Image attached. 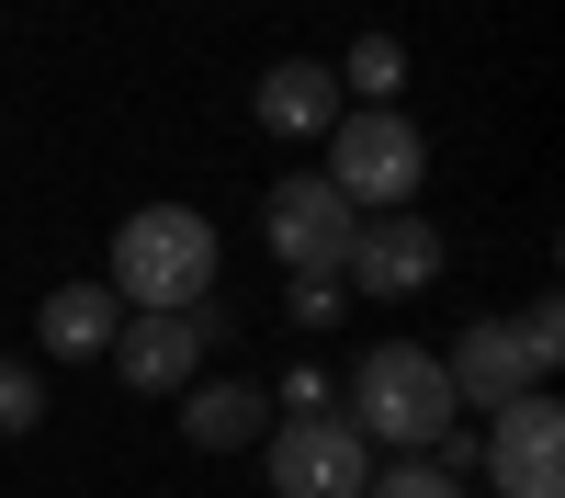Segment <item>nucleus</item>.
<instances>
[{
    "instance_id": "1",
    "label": "nucleus",
    "mask_w": 565,
    "mask_h": 498,
    "mask_svg": "<svg viewBox=\"0 0 565 498\" xmlns=\"http://www.w3.org/2000/svg\"><path fill=\"white\" fill-rule=\"evenodd\" d=\"M351 407L340 420L373 442V453H430L463 407H452V374H441V351H418V340H373L362 362H351V385H340Z\"/></svg>"
},
{
    "instance_id": "2",
    "label": "nucleus",
    "mask_w": 565,
    "mask_h": 498,
    "mask_svg": "<svg viewBox=\"0 0 565 498\" xmlns=\"http://www.w3.org/2000/svg\"><path fill=\"white\" fill-rule=\"evenodd\" d=\"M215 272H226L215 215H193V204H136V215L114 226V272H103V284H114L125 306H204Z\"/></svg>"
},
{
    "instance_id": "3",
    "label": "nucleus",
    "mask_w": 565,
    "mask_h": 498,
    "mask_svg": "<svg viewBox=\"0 0 565 498\" xmlns=\"http://www.w3.org/2000/svg\"><path fill=\"white\" fill-rule=\"evenodd\" d=\"M430 181V136L407 125V103H351L328 125V193L351 215H407Z\"/></svg>"
},
{
    "instance_id": "4",
    "label": "nucleus",
    "mask_w": 565,
    "mask_h": 498,
    "mask_svg": "<svg viewBox=\"0 0 565 498\" xmlns=\"http://www.w3.org/2000/svg\"><path fill=\"white\" fill-rule=\"evenodd\" d=\"M226 340V306L204 295V306H125V329H114V374L136 385V396H181V385H193L204 374V351Z\"/></svg>"
},
{
    "instance_id": "5",
    "label": "nucleus",
    "mask_w": 565,
    "mask_h": 498,
    "mask_svg": "<svg viewBox=\"0 0 565 498\" xmlns=\"http://www.w3.org/2000/svg\"><path fill=\"white\" fill-rule=\"evenodd\" d=\"M441 272H452V239L407 204V215H362V226H351L340 284H351V306H407V295H430Z\"/></svg>"
},
{
    "instance_id": "6",
    "label": "nucleus",
    "mask_w": 565,
    "mask_h": 498,
    "mask_svg": "<svg viewBox=\"0 0 565 498\" xmlns=\"http://www.w3.org/2000/svg\"><path fill=\"white\" fill-rule=\"evenodd\" d=\"M260 465H271V498H362L373 487V442L317 407V420H271L260 431Z\"/></svg>"
},
{
    "instance_id": "7",
    "label": "nucleus",
    "mask_w": 565,
    "mask_h": 498,
    "mask_svg": "<svg viewBox=\"0 0 565 498\" xmlns=\"http://www.w3.org/2000/svg\"><path fill=\"white\" fill-rule=\"evenodd\" d=\"M476 476H487L498 498H565V407H554V385L509 396L498 420H487V442H476Z\"/></svg>"
},
{
    "instance_id": "8",
    "label": "nucleus",
    "mask_w": 565,
    "mask_h": 498,
    "mask_svg": "<svg viewBox=\"0 0 565 498\" xmlns=\"http://www.w3.org/2000/svg\"><path fill=\"white\" fill-rule=\"evenodd\" d=\"M351 204L328 193V170H282L271 193H260V239H271V261L282 272H340L351 261Z\"/></svg>"
},
{
    "instance_id": "9",
    "label": "nucleus",
    "mask_w": 565,
    "mask_h": 498,
    "mask_svg": "<svg viewBox=\"0 0 565 498\" xmlns=\"http://www.w3.org/2000/svg\"><path fill=\"white\" fill-rule=\"evenodd\" d=\"M441 374H452V407H463V420H498L509 396L543 385V362H532V340H521V317H476V329L441 351Z\"/></svg>"
},
{
    "instance_id": "10",
    "label": "nucleus",
    "mask_w": 565,
    "mask_h": 498,
    "mask_svg": "<svg viewBox=\"0 0 565 498\" xmlns=\"http://www.w3.org/2000/svg\"><path fill=\"white\" fill-rule=\"evenodd\" d=\"M249 114H260V136H282V148H328V125L351 114V91H340L328 57H271L260 91H249Z\"/></svg>"
},
{
    "instance_id": "11",
    "label": "nucleus",
    "mask_w": 565,
    "mask_h": 498,
    "mask_svg": "<svg viewBox=\"0 0 565 498\" xmlns=\"http://www.w3.org/2000/svg\"><path fill=\"white\" fill-rule=\"evenodd\" d=\"M260 431H271V385H249V374H193L181 385V442L193 453H260Z\"/></svg>"
},
{
    "instance_id": "12",
    "label": "nucleus",
    "mask_w": 565,
    "mask_h": 498,
    "mask_svg": "<svg viewBox=\"0 0 565 498\" xmlns=\"http://www.w3.org/2000/svg\"><path fill=\"white\" fill-rule=\"evenodd\" d=\"M34 329H45V362H103L114 329H125V295L103 284V272H79V284H45Z\"/></svg>"
},
{
    "instance_id": "13",
    "label": "nucleus",
    "mask_w": 565,
    "mask_h": 498,
    "mask_svg": "<svg viewBox=\"0 0 565 498\" xmlns=\"http://www.w3.org/2000/svg\"><path fill=\"white\" fill-rule=\"evenodd\" d=\"M362 498H476L452 465H430V453H373V487Z\"/></svg>"
},
{
    "instance_id": "14",
    "label": "nucleus",
    "mask_w": 565,
    "mask_h": 498,
    "mask_svg": "<svg viewBox=\"0 0 565 498\" xmlns=\"http://www.w3.org/2000/svg\"><path fill=\"white\" fill-rule=\"evenodd\" d=\"M340 91H362V103H396V91H407V45H396V34H362L351 57H340Z\"/></svg>"
},
{
    "instance_id": "15",
    "label": "nucleus",
    "mask_w": 565,
    "mask_h": 498,
    "mask_svg": "<svg viewBox=\"0 0 565 498\" xmlns=\"http://www.w3.org/2000/svg\"><path fill=\"white\" fill-rule=\"evenodd\" d=\"M23 431H45V362L0 351V442H23Z\"/></svg>"
},
{
    "instance_id": "16",
    "label": "nucleus",
    "mask_w": 565,
    "mask_h": 498,
    "mask_svg": "<svg viewBox=\"0 0 565 498\" xmlns=\"http://www.w3.org/2000/svg\"><path fill=\"white\" fill-rule=\"evenodd\" d=\"M282 317H295L306 340L340 329V317H351V284H340V272H295V284H282Z\"/></svg>"
},
{
    "instance_id": "17",
    "label": "nucleus",
    "mask_w": 565,
    "mask_h": 498,
    "mask_svg": "<svg viewBox=\"0 0 565 498\" xmlns=\"http://www.w3.org/2000/svg\"><path fill=\"white\" fill-rule=\"evenodd\" d=\"M317 407H340V374H328V362H295V374L271 385V420H317Z\"/></svg>"
},
{
    "instance_id": "18",
    "label": "nucleus",
    "mask_w": 565,
    "mask_h": 498,
    "mask_svg": "<svg viewBox=\"0 0 565 498\" xmlns=\"http://www.w3.org/2000/svg\"><path fill=\"white\" fill-rule=\"evenodd\" d=\"M521 340H532L543 385H554V362H565V306H554V295H532V306H521Z\"/></svg>"
}]
</instances>
